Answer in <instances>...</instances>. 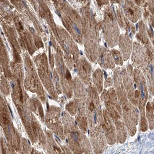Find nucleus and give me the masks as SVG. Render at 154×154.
Returning <instances> with one entry per match:
<instances>
[{
	"mask_svg": "<svg viewBox=\"0 0 154 154\" xmlns=\"http://www.w3.org/2000/svg\"><path fill=\"white\" fill-rule=\"evenodd\" d=\"M102 96L109 112V115L110 116L116 126L119 142L124 143L127 137V132L124 123L122 119V110L118 100H111L109 94L107 93H105Z\"/></svg>",
	"mask_w": 154,
	"mask_h": 154,
	"instance_id": "1",
	"label": "nucleus"
},
{
	"mask_svg": "<svg viewBox=\"0 0 154 154\" xmlns=\"http://www.w3.org/2000/svg\"><path fill=\"white\" fill-rule=\"evenodd\" d=\"M104 123L102 125L103 130L105 132L108 143L111 145L115 144L116 141L115 128L111 119L108 111H103Z\"/></svg>",
	"mask_w": 154,
	"mask_h": 154,
	"instance_id": "2",
	"label": "nucleus"
},
{
	"mask_svg": "<svg viewBox=\"0 0 154 154\" xmlns=\"http://www.w3.org/2000/svg\"><path fill=\"white\" fill-rule=\"evenodd\" d=\"M146 114L149 122V127L152 129L154 128V112L152 106L149 103L147 105Z\"/></svg>",
	"mask_w": 154,
	"mask_h": 154,
	"instance_id": "3",
	"label": "nucleus"
},
{
	"mask_svg": "<svg viewBox=\"0 0 154 154\" xmlns=\"http://www.w3.org/2000/svg\"><path fill=\"white\" fill-rule=\"evenodd\" d=\"M73 27L75 29V30H76L77 32L79 34H80L81 32L80 31H79V29H78V27H77L76 25L75 24L73 25Z\"/></svg>",
	"mask_w": 154,
	"mask_h": 154,
	"instance_id": "4",
	"label": "nucleus"
},
{
	"mask_svg": "<svg viewBox=\"0 0 154 154\" xmlns=\"http://www.w3.org/2000/svg\"><path fill=\"white\" fill-rule=\"evenodd\" d=\"M64 46H65V49H66V51L67 54H69V50L68 47H67V45H66V44H64Z\"/></svg>",
	"mask_w": 154,
	"mask_h": 154,
	"instance_id": "5",
	"label": "nucleus"
},
{
	"mask_svg": "<svg viewBox=\"0 0 154 154\" xmlns=\"http://www.w3.org/2000/svg\"><path fill=\"white\" fill-rule=\"evenodd\" d=\"M8 107H9V111H10L11 114V116H12V118H14L13 113H12V111L11 110V108L9 106H8Z\"/></svg>",
	"mask_w": 154,
	"mask_h": 154,
	"instance_id": "6",
	"label": "nucleus"
},
{
	"mask_svg": "<svg viewBox=\"0 0 154 154\" xmlns=\"http://www.w3.org/2000/svg\"><path fill=\"white\" fill-rule=\"evenodd\" d=\"M55 12L56 14H57L58 15V16H59V17H61V15H60V12H57V11H55Z\"/></svg>",
	"mask_w": 154,
	"mask_h": 154,
	"instance_id": "7",
	"label": "nucleus"
},
{
	"mask_svg": "<svg viewBox=\"0 0 154 154\" xmlns=\"http://www.w3.org/2000/svg\"><path fill=\"white\" fill-rule=\"evenodd\" d=\"M60 69H61L63 73H64V69H63V67L62 65L61 64H60Z\"/></svg>",
	"mask_w": 154,
	"mask_h": 154,
	"instance_id": "8",
	"label": "nucleus"
},
{
	"mask_svg": "<svg viewBox=\"0 0 154 154\" xmlns=\"http://www.w3.org/2000/svg\"><path fill=\"white\" fill-rule=\"evenodd\" d=\"M46 107H47V109L48 110L49 109V104H48V102H47V103Z\"/></svg>",
	"mask_w": 154,
	"mask_h": 154,
	"instance_id": "9",
	"label": "nucleus"
},
{
	"mask_svg": "<svg viewBox=\"0 0 154 154\" xmlns=\"http://www.w3.org/2000/svg\"><path fill=\"white\" fill-rule=\"evenodd\" d=\"M49 46H52V42H51V41H49Z\"/></svg>",
	"mask_w": 154,
	"mask_h": 154,
	"instance_id": "10",
	"label": "nucleus"
},
{
	"mask_svg": "<svg viewBox=\"0 0 154 154\" xmlns=\"http://www.w3.org/2000/svg\"><path fill=\"white\" fill-rule=\"evenodd\" d=\"M51 79H53V75H52V73L51 72Z\"/></svg>",
	"mask_w": 154,
	"mask_h": 154,
	"instance_id": "11",
	"label": "nucleus"
},
{
	"mask_svg": "<svg viewBox=\"0 0 154 154\" xmlns=\"http://www.w3.org/2000/svg\"><path fill=\"white\" fill-rule=\"evenodd\" d=\"M11 86H12V88H14V84L13 83H12Z\"/></svg>",
	"mask_w": 154,
	"mask_h": 154,
	"instance_id": "12",
	"label": "nucleus"
},
{
	"mask_svg": "<svg viewBox=\"0 0 154 154\" xmlns=\"http://www.w3.org/2000/svg\"><path fill=\"white\" fill-rule=\"evenodd\" d=\"M31 29L32 31L33 32H34V29L33 28V27H31Z\"/></svg>",
	"mask_w": 154,
	"mask_h": 154,
	"instance_id": "13",
	"label": "nucleus"
},
{
	"mask_svg": "<svg viewBox=\"0 0 154 154\" xmlns=\"http://www.w3.org/2000/svg\"><path fill=\"white\" fill-rule=\"evenodd\" d=\"M55 137H57V138L59 140V141H60V139L59 138V137H58L57 136H55Z\"/></svg>",
	"mask_w": 154,
	"mask_h": 154,
	"instance_id": "14",
	"label": "nucleus"
},
{
	"mask_svg": "<svg viewBox=\"0 0 154 154\" xmlns=\"http://www.w3.org/2000/svg\"><path fill=\"white\" fill-rule=\"evenodd\" d=\"M74 72H77V70L75 69H74Z\"/></svg>",
	"mask_w": 154,
	"mask_h": 154,
	"instance_id": "15",
	"label": "nucleus"
},
{
	"mask_svg": "<svg viewBox=\"0 0 154 154\" xmlns=\"http://www.w3.org/2000/svg\"><path fill=\"white\" fill-rule=\"evenodd\" d=\"M152 107H153V111H154V104H152Z\"/></svg>",
	"mask_w": 154,
	"mask_h": 154,
	"instance_id": "16",
	"label": "nucleus"
},
{
	"mask_svg": "<svg viewBox=\"0 0 154 154\" xmlns=\"http://www.w3.org/2000/svg\"><path fill=\"white\" fill-rule=\"evenodd\" d=\"M48 97H49V98H50V99H51H51H52L51 97L50 96H48Z\"/></svg>",
	"mask_w": 154,
	"mask_h": 154,
	"instance_id": "17",
	"label": "nucleus"
},
{
	"mask_svg": "<svg viewBox=\"0 0 154 154\" xmlns=\"http://www.w3.org/2000/svg\"><path fill=\"white\" fill-rule=\"evenodd\" d=\"M28 141L29 144H31V143H30V142L29 140H28Z\"/></svg>",
	"mask_w": 154,
	"mask_h": 154,
	"instance_id": "18",
	"label": "nucleus"
},
{
	"mask_svg": "<svg viewBox=\"0 0 154 154\" xmlns=\"http://www.w3.org/2000/svg\"><path fill=\"white\" fill-rule=\"evenodd\" d=\"M66 142L67 143H68V141H67V139L66 140Z\"/></svg>",
	"mask_w": 154,
	"mask_h": 154,
	"instance_id": "19",
	"label": "nucleus"
},
{
	"mask_svg": "<svg viewBox=\"0 0 154 154\" xmlns=\"http://www.w3.org/2000/svg\"><path fill=\"white\" fill-rule=\"evenodd\" d=\"M63 112L62 114V115H61L62 116H63Z\"/></svg>",
	"mask_w": 154,
	"mask_h": 154,
	"instance_id": "20",
	"label": "nucleus"
}]
</instances>
